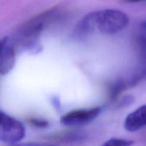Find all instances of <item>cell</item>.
I'll list each match as a JSON object with an SVG mask.
<instances>
[{
  "label": "cell",
  "instance_id": "9",
  "mask_svg": "<svg viewBox=\"0 0 146 146\" xmlns=\"http://www.w3.org/2000/svg\"><path fill=\"white\" fill-rule=\"evenodd\" d=\"M12 146H56L51 144H41V143H21V144H13Z\"/></svg>",
  "mask_w": 146,
  "mask_h": 146
},
{
  "label": "cell",
  "instance_id": "7",
  "mask_svg": "<svg viewBox=\"0 0 146 146\" xmlns=\"http://www.w3.org/2000/svg\"><path fill=\"white\" fill-rule=\"evenodd\" d=\"M138 44L141 54L146 58V19L140 25L138 34Z\"/></svg>",
  "mask_w": 146,
  "mask_h": 146
},
{
  "label": "cell",
  "instance_id": "10",
  "mask_svg": "<svg viewBox=\"0 0 146 146\" xmlns=\"http://www.w3.org/2000/svg\"><path fill=\"white\" fill-rule=\"evenodd\" d=\"M7 42H8V37H4V38L0 39V54H1L3 48L7 44Z\"/></svg>",
  "mask_w": 146,
  "mask_h": 146
},
{
  "label": "cell",
  "instance_id": "2",
  "mask_svg": "<svg viewBox=\"0 0 146 146\" xmlns=\"http://www.w3.org/2000/svg\"><path fill=\"white\" fill-rule=\"evenodd\" d=\"M58 9L54 7L46 10L27 21L20 30L19 41L25 45L31 44L38 36L40 33L58 16Z\"/></svg>",
  "mask_w": 146,
  "mask_h": 146
},
{
  "label": "cell",
  "instance_id": "11",
  "mask_svg": "<svg viewBox=\"0 0 146 146\" xmlns=\"http://www.w3.org/2000/svg\"><path fill=\"white\" fill-rule=\"evenodd\" d=\"M32 122L37 126H46L48 124V123L45 121H38V120H33Z\"/></svg>",
  "mask_w": 146,
  "mask_h": 146
},
{
  "label": "cell",
  "instance_id": "4",
  "mask_svg": "<svg viewBox=\"0 0 146 146\" xmlns=\"http://www.w3.org/2000/svg\"><path fill=\"white\" fill-rule=\"evenodd\" d=\"M101 108L79 109L71 111L61 118V123L67 126H76L87 124L94 121L101 113Z\"/></svg>",
  "mask_w": 146,
  "mask_h": 146
},
{
  "label": "cell",
  "instance_id": "8",
  "mask_svg": "<svg viewBox=\"0 0 146 146\" xmlns=\"http://www.w3.org/2000/svg\"><path fill=\"white\" fill-rule=\"evenodd\" d=\"M134 142L129 140L121 138H111L107 141L102 146H131Z\"/></svg>",
  "mask_w": 146,
  "mask_h": 146
},
{
  "label": "cell",
  "instance_id": "3",
  "mask_svg": "<svg viewBox=\"0 0 146 146\" xmlns=\"http://www.w3.org/2000/svg\"><path fill=\"white\" fill-rule=\"evenodd\" d=\"M25 133V128L19 121L0 111V141L15 144L24 138Z\"/></svg>",
  "mask_w": 146,
  "mask_h": 146
},
{
  "label": "cell",
  "instance_id": "5",
  "mask_svg": "<svg viewBox=\"0 0 146 146\" xmlns=\"http://www.w3.org/2000/svg\"><path fill=\"white\" fill-rule=\"evenodd\" d=\"M124 126L130 132H135L146 126V104L140 106L126 117Z\"/></svg>",
  "mask_w": 146,
  "mask_h": 146
},
{
  "label": "cell",
  "instance_id": "12",
  "mask_svg": "<svg viewBox=\"0 0 146 146\" xmlns=\"http://www.w3.org/2000/svg\"><path fill=\"white\" fill-rule=\"evenodd\" d=\"M123 1L128 3H140L146 1V0H123Z\"/></svg>",
  "mask_w": 146,
  "mask_h": 146
},
{
  "label": "cell",
  "instance_id": "6",
  "mask_svg": "<svg viewBox=\"0 0 146 146\" xmlns=\"http://www.w3.org/2000/svg\"><path fill=\"white\" fill-rule=\"evenodd\" d=\"M15 63V51L8 42L0 54V74H7L14 67Z\"/></svg>",
  "mask_w": 146,
  "mask_h": 146
},
{
  "label": "cell",
  "instance_id": "1",
  "mask_svg": "<svg viewBox=\"0 0 146 146\" xmlns=\"http://www.w3.org/2000/svg\"><path fill=\"white\" fill-rule=\"evenodd\" d=\"M129 24V17L117 9L98 10L86 15L78 22L77 34L86 35L94 32L114 34L123 30Z\"/></svg>",
  "mask_w": 146,
  "mask_h": 146
}]
</instances>
